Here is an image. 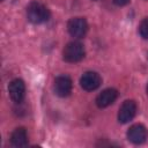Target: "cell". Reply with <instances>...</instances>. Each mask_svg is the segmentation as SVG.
Masks as SVG:
<instances>
[{
    "mask_svg": "<svg viewBox=\"0 0 148 148\" xmlns=\"http://www.w3.org/2000/svg\"><path fill=\"white\" fill-rule=\"evenodd\" d=\"M136 113V104L134 101H125L118 112V120L121 124H126L134 118Z\"/></svg>",
    "mask_w": 148,
    "mask_h": 148,
    "instance_id": "cell-5",
    "label": "cell"
},
{
    "mask_svg": "<svg viewBox=\"0 0 148 148\" xmlns=\"http://www.w3.org/2000/svg\"><path fill=\"white\" fill-rule=\"evenodd\" d=\"M84 57V47L80 42H71L68 43L64 51H62V58L65 61L74 64L80 60H82Z\"/></svg>",
    "mask_w": 148,
    "mask_h": 148,
    "instance_id": "cell-2",
    "label": "cell"
},
{
    "mask_svg": "<svg viewBox=\"0 0 148 148\" xmlns=\"http://www.w3.org/2000/svg\"><path fill=\"white\" fill-rule=\"evenodd\" d=\"M101 83H102V79L99 74H97L96 72H86L80 79L81 87L87 91H92L97 89L101 86Z\"/></svg>",
    "mask_w": 148,
    "mask_h": 148,
    "instance_id": "cell-4",
    "label": "cell"
},
{
    "mask_svg": "<svg viewBox=\"0 0 148 148\" xmlns=\"http://www.w3.org/2000/svg\"><path fill=\"white\" fill-rule=\"evenodd\" d=\"M127 138L131 142L135 145H140L146 141L147 139V130L143 125L141 124H135L130 127L127 131Z\"/></svg>",
    "mask_w": 148,
    "mask_h": 148,
    "instance_id": "cell-8",
    "label": "cell"
},
{
    "mask_svg": "<svg viewBox=\"0 0 148 148\" xmlns=\"http://www.w3.org/2000/svg\"><path fill=\"white\" fill-rule=\"evenodd\" d=\"M113 2L117 5V6H125L130 2V0H113Z\"/></svg>",
    "mask_w": 148,
    "mask_h": 148,
    "instance_id": "cell-12",
    "label": "cell"
},
{
    "mask_svg": "<svg viewBox=\"0 0 148 148\" xmlns=\"http://www.w3.org/2000/svg\"><path fill=\"white\" fill-rule=\"evenodd\" d=\"M27 17L31 23L40 24L50 18V10L42 2L32 1L27 7Z\"/></svg>",
    "mask_w": 148,
    "mask_h": 148,
    "instance_id": "cell-1",
    "label": "cell"
},
{
    "mask_svg": "<svg viewBox=\"0 0 148 148\" xmlns=\"http://www.w3.org/2000/svg\"><path fill=\"white\" fill-rule=\"evenodd\" d=\"M139 34L143 39H148V17L141 21L139 25Z\"/></svg>",
    "mask_w": 148,
    "mask_h": 148,
    "instance_id": "cell-11",
    "label": "cell"
},
{
    "mask_svg": "<svg viewBox=\"0 0 148 148\" xmlns=\"http://www.w3.org/2000/svg\"><path fill=\"white\" fill-rule=\"evenodd\" d=\"M8 92L10 98L15 103H21L25 95V86L21 79L13 80L8 86Z\"/></svg>",
    "mask_w": 148,
    "mask_h": 148,
    "instance_id": "cell-6",
    "label": "cell"
},
{
    "mask_svg": "<svg viewBox=\"0 0 148 148\" xmlns=\"http://www.w3.org/2000/svg\"><path fill=\"white\" fill-rule=\"evenodd\" d=\"M54 92L60 97H66L72 91V80L67 75H60L54 80Z\"/></svg>",
    "mask_w": 148,
    "mask_h": 148,
    "instance_id": "cell-7",
    "label": "cell"
},
{
    "mask_svg": "<svg viewBox=\"0 0 148 148\" xmlns=\"http://www.w3.org/2000/svg\"><path fill=\"white\" fill-rule=\"evenodd\" d=\"M10 145L13 147H25L28 145V134L23 127L16 128L10 136Z\"/></svg>",
    "mask_w": 148,
    "mask_h": 148,
    "instance_id": "cell-10",
    "label": "cell"
},
{
    "mask_svg": "<svg viewBox=\"0 0 148 148\" xmlns=\"http://www.w3.org/2000/svg\"><path fill=\"white\" fill-rule=\"evenodd\" d=\"M68 32L74 38H82L88 31V23L83 17H74L68 21Z\"/></svg>",
    "mask_w": 148,
    "mask_h": 148,
    "instance_id": "cell-3",
    "label": "cell"
},
{
    "mask_svg": "<svg viewBox=\"0 0 148 148\" xmlns=\"http://www.w3.org/2000/svg\"><path fill=\"white\" fill-rule=\"evenodd\" d=\"M147 94H148V86H147Z\"/></svg>",
    "mask_w": 148,
    "mask_h": 148,
    "instance_id": "cell-13",
    "label": "cell"
},
{
    "mask_svg": "<svg viewBox=\"0 0 148 148\" xmlns=\"http://www.w3.org/2000/svg\"><path fill=\"white\" fill-rule=\"evenodd\" d=\"M118 97V91L116 89H112V88H109V89H105L103 90L96 98V104L98 108H106L109 105H111L116 98Z\"/></svg>",
    "mask_w": 148,
    "mask_h": 148,
    "instance_id": "cell-9",
    "label": "cell"
}]
</instances>
